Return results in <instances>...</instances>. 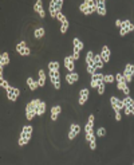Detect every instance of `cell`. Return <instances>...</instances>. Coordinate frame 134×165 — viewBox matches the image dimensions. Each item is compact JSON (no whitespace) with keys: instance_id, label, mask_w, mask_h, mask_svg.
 <instances>
[{"instance_id":"2","label":"cell","mask_w":134,"mask_h":165,"mask_svg":"<svg viewBox=\"0 0 134 165\" xmlns=\"http://www.w3.org/2000/svg\"><path fill=\"white\" fill-rule=\"evenodd\" d=\"M79 10H80V12H83L85 15H91L97 11V2H94V0H86V2H83L80 4Z\"/></svg>"},{"instance_id":"29","label":"cell","mask_w":134,"mask_h":165,"mask_svg":"<svg viewBox=\"0 0 134 165\" xmlns=\"http://www.w3.org/2000/svg\"><path fill=\"white\" fill-rule=\"evenodd\" d=\"M122 102H123L125 106H134V100H133V98H130L129 95H126Z\"/></svg>"},{"instance_id":"33","label":"cell","mask_w":134,"mask_h":165,"mask_svg":"<svg viewBox=\"0 0 134 165\" xmlns=\"http://www.w3.org/2000/svg\"><path fill=\"white\" fill-rule=\"evenodd\" d=\"M68 26H70V23H68V20H66V22L62 23V27H61V32L62 34H66L67 30H68Z\"/></svg>"},{"instance_id":"42","label":"cell","mask_w":134,"mask_h":165,"mask_svg":"<svg viewBox=\"0 0 134 165\" xmlns=\"http://www.w3.org/2000/svg\"><path fill=\"white\" fill-rule=\"evenodd\" d=\"M115 24H117V27H120V28H121V24H122V20H117V22H115Z\"/></svg>"},{"instance_id":"21","label":"cell","mask_w":134,"mask_h":165,"mask_svg":"<svg viewBox=\"0 0 134 165\" xmlns=\"http://www.w3.org/2000/svg\"><path fill=\"white\" fill-rule=\"evenodd\" d=\"M101 56H102L103 62H109L110 61V50L107 46H103L102 47V52H101Z\"/></svg>"},{"instance_id":"22","label":"cell","mask_w":134,"mask_h":165,"mask_svg":"<svg viewBox=\"0 0 134 165\" xmlns=\"http://www.w3.org/2000/svg\"><path fill=\"white\" fill-rule=\"evenodd\" d=\"M27 85H28V87H30V90H36L38 89V86H39V82H36V81L34 79V78H27Z\"/></svg>"},{"instance_id":"23","label":"cell","mask_w":134,"mask_h":165,"mask_svg":"<svg viewBox=\"0 0 134 165\" xmlns=\"http://www.w3.org/2000/svg\"><path fill=\"white\" fill-rule=\"evenodd\" d=\"M61 112H62V107L59 106V105H58V106L52 107V109H51V119H52V121H55V119L58 118L59 114H61Z\"/></svg>"},{"instance_id":"38","label":"cell","mask_w":134,"mask_h":165,"mask_svg":"<svg viewBox=\"0 0 134 165\" xmlns=\"http://www.w3.org/2000/svg\"><path fill=\"white\" fill-rule=\"evenodd\" d=\"M97 89H98V94H101V95H102L103 93H105V82H101V85L98 86Z\"/></svg>"},{"instance_id":"7","label":"cell","mask_w":134,"mask_h":165,"mask_svg":"<svg viewBox=\"0 0 134 165\" xmlns=\"http://www.w3.org/2000/svg\"><path fill=\"white\" fill-rule=\"evenodd\" d=\"M123 77L126 79V83H130L134 78V65L132 63H127L126 67H125V71H123Z\"/></svg>"},{"instance_id":"14","label":"cell","mask_w":134,"mask_h":165,"mask_svg":"<svg viewBox=\"0 0 134 165\" xmlns=\"http://www.w3.org/2000/svg\"><path fill=\"white\" fill-rule=\"evenodd\" d=\"M97 12L101 16L106 15V2L105 0H97Z\"/></svg>"},{"instance_id":"11","label":"cell","mask_w":134,"mask_h":165,"mask_svg":"<svg viewBox=\"0 0 134 165\" xmlns=\"http://www.w3.org/2000/svg\"><path fill=\"white\" fill-rule=\"evenodd\" d=\"M103 74H99V73H95L94 75H91V82H90V85H91V87H98V86L101 85V82H103Z\"/></svg>"},{"instance_id":"10","label":"cell","mask_w":134,"mask_h":165,"mask_svg":"<svg viewBox=\"0 0 134 165\" xmlns=\"http://www.w3.org/2000/svg\"><path fill=\"white\" fill-rule=\"evenodd\" d=\"M7 90V98L10 101H12L15 102L19 98V94H20V91H19V89H16V87H12V86H10L8 89H5Z\"/></svg>"},{"instance_id":"43","label":"cell","mask_w":134,"mask_h":165,"mask_svg":"<svg viewBox=\"0 0 134 165\" xmlns=\"http://www.w3.org/2000/svg\"><path fill=\"white\" fill-rule=\"evenodd\" d=\"M133 114H134V110H133Z\"/></svg>"},{"instance_id":"16","label":"cell","mask_w":134,"mask_h":165,"mask_svg":"<svg viewBox=\"0 0 134 165\" xmlns=\"http://www.w3.org/2000/svg\"><path fill=\"white\" fill-rule=\"evenodd\" d=\"M34 10H35V12L39 14L40 17H44V16H46V12H44V10H43V2H42V0H38V2L35 3Z\"/></svg>"},{"instance_id":"37","label":"cell","mask_w":134,"mask_h":165,"mask_svg":"<svg viewBox=\"0 0 134 165\" xmlns=\"http://www.w3.org/2000/svg\"><path fill=\"white\" fill-rule=\"evenodd\" d=\"M133 110H134V106H125V114L126 116L133 114Z\"/></svg>"},{"instance_id":"27","label":"cell","mask_w":134,"mask_h":165,"mask_svg":"<svg viewBox=\"0 0 134 165\" xmlns=\"http://www.w3.org/2000/svg\"><path fill=\"white\" fill-rule=\"evenodd\" d=\"M46 85V74L43 70H39V87H43Z\"/></svg>"},{"instance_id":"17","label":"cell","mask_w":134,"mask_h":165,"mask_svg":"<svg viewBox=\"0 0 134 165\" xmlns=\"http://www.w3.org/2000/svg\"><path fill=\"white\" fill-rule=\"evenodd\" d=\"M89 100V89H82L79 91V105H85Z\"/></svg>"},{"instance_id":"39","label":"cell","mask_w":134,"mask_h":165,"mask_svg":"<svg viewBox=\"0 0 134 165\" xmlns=\"http://www.w3.org/2000/svg\"><path fill=\"white\" fill-rule=\"evenodd\" d=\"M114 112H115V119H117V121H121V118H122L121 110H114Z\"/></svg>"},{"instance_id":"36","label":"cell","mask_w":134,"mask_h":165,"mask_svg":"<svg viewBox=\"0 0 134 165\" xmlns=\"http://www.w3.org/2000/svg\"><path fill=\"white\" fill-rule=\"evenodd\" d=\"M97 136L98 137H105L106 136V129L105 128H99L97 132Z\"/></svg>"},{"instance_id":"15","label":"cell","mask_w":134,"mask_h":165,"mask_svg":"<svg viewBox=\"0 0 134 165\" xmlns=\"http://www.w3.org/2000/svg\"><path fill=\"white\" fill-rule=\"evenodd\" d=\"M79 132H80V126L79 125H76V124H73L70 126V133H68V138L70 140H74L76 136L79 134Z\"/></svg>"},{"instance_id":"19","label":"cell","mask_w":134,"mask_h":165,"mask_svg":"<svg viewBox=\"0 0 134 165\" xmlns=\"http://www.w3.org/2000/svg\"><path fill=\"white\" fill-rule=\"evenodd\" d=\"M103 63H105V62H103L101 54H99V55H95L94 56V65H93V67L95 68V71L99 70V68H102L103 67Z\"/></svg>"},{"instance_id":"34","label":"cell","mask_w":134,"mask_h":165,"mask_svg":"<svg viewBox=\"0 0 134 165\" xmlns=\"http://www.w3.org/2000/svg\"><path fill=\"white\" fill-rule=\"evenodd\" d=\"M115 81H117L118 83H126V79H125L123 74H121V73H118L117 75H115Z\"/></svg>"},{"instance_id":"30","label":"cell","mask_w":134,"mask_h":165,"mask_svg":"<svg viewBox=\"0 0 134 165\" xmlns=\"http://www.w3.org/2000/svg\"><path fill=\"white\" fill-rule=\"evenodd\" d=\"M44 112H46V102L42 101L40 105H39V107H38V116H43Z\"/></svg>"},{"instance_id":"3","label":"cell","mask_w":134,"mask_h":165,"mask_svg":"<svg viewBox=\"0 0 134 165\" xmlns=\"http://www.w3.org/2000/svg\"><path fill=\"white\" fill-rule=\"evenodd\" d=\"M31 136H32V126L27 125V126L23 128L22 133H20V137H19V145L23 146V145H27L31 140Z\"/></svg>"},{"instance_id":"9","label":"cell","mask_w":134,"mask_h":165,"mask_svg":"<svg viewBox=\"0 0 134 165\" xmlns=\"http://www.w3.org/2000/svg\"><path fill=\"white\" fill-rule=\"evenodd\" d=\"M50 78H51L54 87L56 90L61 89V73L59 71H50Z\"/></svg>"},{"instance_id":"12","label":"cell","mask_w":134,"mask_h":165,"mask_svg":"<svg viewBox=\"0 0 134 165\" xmlns=\"http://www.w3.org/2000/svg\"><path fill=\"white\" fill-rule=\"evenodd\" d=\"M16 51L20 54V55H23V56H27V55H30V49L27 47V44H26V42H19V43L16 44Z\"/></svg>"},{"instance_id":"40","label":"cell","mask_w":134,"mask_h":165,"mask_svg":"<svg viewBox=\"0 0 134 165\" xmlns=\"http://www.w3.org/2000/svg\"><path fill=\"white\" fill-rule=\"evenodd\" d=\"M2 87H4V89H8V87H10V85H8V82L4 79V78H3V79H2Z\"/></svg>"},{"instance_id":"24","label":"cell","mask_w":134,"mask_h":165,"mask_svg":"<svg viewBox=\"0 0 134 165\" xmlns=\"http://www.w3.org/2000/svg\"><path fill=\"white\" fill-rule=\"evenodd\" d=\"M10 63V55H8V52H3L2 56H0V66H7Z\"/></svg>"},{"instance_id":"6","label":"cell","mask_w":134,"mask_h":165,"mask_svg":"<svg viewBox=\"0 0 134 165\" xmlns=\"http://www.w3.org/2000/svg\"><path fill=\"white\" fill-rule=\"evenodd\" d=\"M134 31V24L130 20H123L121 24V28H120V35L121 36H125L126 34H129V32Z\"/></svg>"},{"instance_id":"18","label":"cell","mask_w":134,"mask_h":165,"mask_svg":"<svg viewBox=\"0 0 134 165\" xmlns=\"http://www.w3.org/2000/svg\"><path fill=\"white\" fill-rule=\"evenodd\" d=\"M74 61H75V59H74L73 56H66V58H64V67H66L70 73H73L74 67H75V66H74Z\"/></svg>"},{"instance_id":"1","label":"cell","mask_w":134,"mask_h":165,"mask_svg":"<svg viewBox=\"0 0 134 165\" xmlns=\"http://www.w3.org/2000/svg\"><path fill=\"white\" fill-rule=\"evenodd\" d=\"M40 100H32L30 103H27L26 106V117L28 121H31V119H34L35 116H38V107H39L40 105Z\"/></svg>"},{"instance_id":"35","label":"cell","mask_w":134,"mask_h":165,"mask_svg":"<svg viewBox=\"0 0 134 165\" xmlns=\"http://www.w3.org/2000/svg\"><path fill=\"white\" fill-rule=\"evenodd\" d=\"M56 19H58L61 23H63V22H66V20H67V17L64 16L62 12H58V14H56Z\"/></svg>"},{"instance_id":"32","label":"cell","mask_w":134,"mask_h":165,"mask_svg":"<svg viewBox=\"0 0 134 165\" xmlns=\"http://www.w3.org/2000/svg\"><path fill=\"white\" fill-rule=\"evenodd\" d=\"M115 81V77L113 74H107V75L103 77V82L105 83H113Z\"/></svg>"},{"instance_id":"8","label":"cell","mask_w":134,"mask_h":165,"mask_svg":"<svg viewBox=\"0 0 134 165\" xmlns=\"http://www.w3.org/2000/svg\"><path fill=\"white\" fill-rule=\"evenodd\" d=\"M74 55H73V58L75 59V61H78L79 59V56H80V51H82L83 49V43L79 40L78 38H74Z\"/></svg>"},{"instance_id":"28","label":"cell","mask_w":134,"mask_h":165,"mask_svg":"<svg viewBox=\"0 0 134 165\" xmlns=\"http://www.w3.org/2000/svg\"><path fill=\"white\" fill-rule=\"evenodd\" d=\"M48 70L50 71H59V62H48Z\"/></svg>"},{"instance_id":"5","label":"cell","mask_w":134,"mask_h":165,"mask_svg":"<svg viewBox=\"0 0 134 165\" xmlns=\"http://www.w3.org/2000/svg\"><path fill=\"white\" fill-rule=\"evenodd\" d=\"M62 5H63V0H51L50 2V15H51V17L56 19V14L61 12Z\"/></svg>"},{"instance_id":"13","label":"cell","mask_w":134,"mask_h":165,"mask_svg":"<svg viewBox=\"0 0 134 165\" xmlns=\"http://www.w3.org/2000/svg\"><path fill=\"white\" fill-rule=\"evenodd\" d=\"M110 103H111V106H113V109H114V110L125 109L123 102H122L121 100H118L117 97H111V98H110Z\"/></svg>"},{"instance_id":"41","label":"cell","mask_w":134,"mask_h":165,"mask_svg":"<svg viewBox=\"0 0 134 165\" xmlns=\"http://www.w3.org/2000/svg\"><path fill=\"white\" fill-rule=\"evenodd\" d=\"M90 149H91V151H94V149H97V142H95V140L90 141Z\"/></svg>"},{"instance_id":"26","label":"cell","mask_w":134,"mask_h":165,"mask_svg":"<svg viewBox=\"0 0 134 165\" xmlns=\"http://www.w3.org/2000/svg\"><path fill=\"white\" fill-rule=\"evenodd\" d=\"M117 87L120 90H122L126 95L130 94V89H129V86H127V83H117Z\"/></svg>"},{"instance_id":"4","label":"cell","mask_w":134,"mask_h":165,"mask_svg":"<svg viewBox=\"0 0 134 165\" xmlns=\"http://www.w3.org/2000/svg\"><path fill=\"white\" fill-rule=\"evenodd\" d=\"M93 126H94V116H89V122L86 124L85 126V132H86V140L90 142V141L95 140L94 137V133H93Z\"/></svg>"},{"instance_id":"25","label":"cell","mask_w":134,"mask_h":165,"mask_svg":"<svg viewBox=\"0 0 134 165\" xmlns=\"http://www.w3.org/2000/svg\"><path fill=\"white\" fill-rule=\"evenodd\" d=\"M94 54L93 51H89L87 55H86V63H87V67H91V66L94 65Z\"/></svg>"},{"instance_id":"20","label":"cell","mask_w":134,"mask_h":165,"mask_svg":"<svg viewBox=\"0 0 134 165\" xmlns=\"http://www.w3.org/2000/svg\"><path fill=\"white\" fill-rule=\"evenodd\" d=\"M78 79H79V75L76 73H68L66 75V81H67V83H70V85H74Z\"/></svg>"},{"instance_id":"31","label":"cell","mask_w":134,"mask_h":165,"mask_svg":"<svg viewBox=\"0 0 134 165\" xmlns=\"http://www.w3.org/2000/svg\"><path fill=\"white\" fill-rule=\"evenodd\" d=\"M34 35H35V38H43L44 36V28H42V27H39V28H36L35 30V32H34Z\"/></svg>"}]
</instances>
